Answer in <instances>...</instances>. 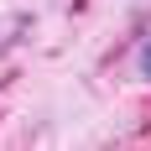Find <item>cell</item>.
<instances>
[{"mask_svg":"<svg viewBox=\"0 0 151 151\" xmlns=\"http://www.w3.org/2000/svg\"><path fill=\"white\" fill-rule=\"evenodd\" d=\"M141 68H146V73H151V47H146V58H141Z\"/></svg>","mask_w":151,"mask_h":151,"instance_id":"6da1fadb","label":"cell"}]
</instances>
